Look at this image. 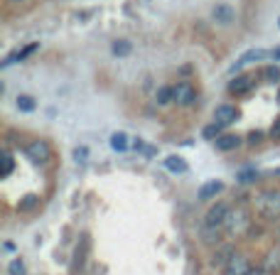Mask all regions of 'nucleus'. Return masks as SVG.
<instances>
[{
	"label": "nucleus",
	"instance_id": "nucleus-1",
	"mask_svg": "<svg viewBox=\"0 0 280 275\" xmlns=\"http://www.w3.org/2000/svg\"><path fill=\"white\" fill-rule=\"evenodd\" d=\"M256 209L265 216V219H278L280 216V192L278 189H268L256 199Z\"/></svg>",
	"mask_w": 280,
	"mask_h": 275
},
{
	"label": "nucleus",
	"instance_id": "nucleus-2",
	"mask_svg": "<svg viewBox=\"0 0 280 275\" xmlns=\"http://www.w3.org/2000/svg\"><path fill=\"white\" fill-rule=\"evenodd\" d=\"M224 226H226L229 233H244V231L251 226V219H248V214H246L244 209H231Z\"/></svg>",
	"mask_w": 280,
	"mask_h": 275
},
{
	"label": "nucleus",
	"instance_id": "nucleus-3",
	"mask_svg": "<svg viewBox=\"0 0 280 275\" xmlns=\"http://www.w3.org/2000/svg\"><path fill=\"white\" fill-rule=\"evenodd\" d=\"M229 204H224V202H216L209 211H207V216H204V226L207 228H221L224 224H226V216H229Z\"/></svg>",
	"mask_w": 280,
	"mask_h": 275
},
{
	"label": "nucleus",
	"instance_id": "nucleus-4",
	"mask_svg": "<svg viewBox=\"0 0 280 275\" xmlns=\"http://www.w3.org/2000/svg\"><path fill=\"white\" fill-rule=\"evenodd\" d=\"M25 155L30 157L32 162H37V165H45V162L49 160L52 150H49V145H47L45 140H32V143H27V147H25Z\"/></svg>",
	"mask_w": 280,
	"mask_h": 275
},
{
	"label": "nucleus",
	"instance_id": "nucleus-5",
	"mask_svg": "<svg viewBox=\"0 0 280 275\" xmlns=\"http://www.w3.org/2000/svg\"><path fill=\"white\" fill-rule=\"evenodd\" d=\"M253 86H256V76H253V74H236L231 81H229L226 91H229V94H236V96H241V94H248Z\"/></svg>",
	"mask_w": 280,
	"mask_h": 275
},
{
	"label": "nucleus",
	"instance_id": "nucleus-6",
	"mask_svg": "<svg viewBox=\"0 0 280 275\" xmlns=\"http://www.w3.org/2000/svg\"><path fill=\"white\" fill-rule=\"evenodd\" d=\"M236 118H238V111H236V106H231V103H221V106H216V111H214V123H219L221 128L236 123Z\"/></svg>",
	"mask_w": 280,
	"mask_h": 275
},
{
	"label": "nucleus",
	"instance_id": "nucleus-7",
	"mask_svg": "<svg viewBox=\"0 0 280 275\" xmlns=\"http://www.w3.org/2000/svg\"><path fill=\"white\" fill-rule=\"evenodd\" d=\"M253 268H251V263H248V258H244L241 253H233V258L226 263V268H224V275H248Z\"/></svg>",
	"mask_w": 280,
	"mask_h": 275
},
{
	"label": "nucleus",
	"instance_id": "nucleus-8",
	"mask_svg": "<svg viewBox=\"0 0 280 275\" xmlns=\"http://www.w3.org/2000/svg\"><path fill=\"white\" fill-rule=\"evenodd\" d=\"M194 101H197L194 86H192L189 81H180V84L175 86V103H177V106H192Z\"/></svg>",
	"mask_w": 280,
	"mask_h": 275
},
{
	"label": "nucleus",
	"instance_id": "nucleus-9",
	"mask_svg": "<svg viewBox=\"0 0 280 275\" xmlns=\"http://www.w3.org/2000/svg\"><path fill=\"white\" fill-rule=\"evenodd\" d=\"M212 17H214V22H219V25H231V22H233V17H236V10H233L231 5L219 3V5H214Z\"/></svg>",
	"mask_w": 280,
	"mask_h": 275
},
{
	"label": "nucleus",
	"instance_id": "nucleus-10",
	"mask_svg": "<svg viewBox=\"0 0 280 275\" xmlns=\"http://www.w3.org/2000/svg\"><path fill=\"white\" fill-rule=\"evenodd\" d=\"M238 145H241V138H238L236 133H221V135L216 138V150H221V152L236 150Z\"/></svg>",
	"mask_w": 280,
	"mask_h": 275
},
{
	"label": "nucleus",
	"instance_id": "nucleus-11",
	"mask_svg": "<svg viewBox=\"0 0 280 275\" xmlns=\"http://www.w3.org/2000/svg\"><path fill=\"white\" fill-rule=\"evenodd\" d=\"M221 189H224V182L209 179L207 184H202V189H199V199H212V196H216Z\"/></svg>",
	"mask_w": 280,
	"mask_h": 275
},
{
	"label": "nucleus",
	"instance_id": "nucleus-12",
	"mask_svg": "<svg viewBox=\"0 0 280 275\" xmlns=\"http://www.w3.org/2000/svg\"><path fill=\"white\" fill-rule=\"evenodd\" d=\"M165 167H167L170 172H175V175H182V172L189 170L187 160H182L180 155H170V157H165Z\"/></svg>",
	"mask_w": 280,
	"mask_h": 275
},
{
	"label": "nucleus",
	"instance_id": "nucleus-13",
	"mask_svg": "<svg viewBox=\"0 0 280 275\" xmlns=\"http://www.w3.org/2000/svg\"><path fill=\"white\" fill-rule=\"evenodd\" d=\"M111 52L115 57H128L133 52V42H128V39H115V42L111 45Z\"/></svg>",
	"mask_w": 280,
	"mask_h": 275
},
{
	"label": "nucleus",
	"instance_id": "nucleus-14",
	"mask_svg": "<svg viewBox=\"0 0 280 275\" xmlns=\"http://www.w3.org/2000/svg\"><path fill=\"white\" fill-rule=\"evenodd\" d=\"M263 57H268L265 49H248L241 59L236 62V69H238V66H244V64H248V62H258V59H263Z\"/></svg>",
	"mask_w": 280,
	"mask_h": 275
},
{
	"label": "nucleus",
	"instance_id": "nucleus-15",
	"mask_svg": "<svg viewBox=\"0 0 280 275\" xmlns=\"http://www.w3.org/2000/svg\"><path fill=\"white\" fill-rule=\"evenodd\" d=\"M233 258V248L231 246H221L216 253H214V265H224L226 268V263Z\"/></svg>",
	"mask_w": 280,
	"mask_h": 275
},
{
	"label": "nucleus",
	"instance_id": "nucleus-16",
	"mask_svg": "<svg viewBox=\"0 0 280 275\" xmlns=\"http://www.w3.org/2000/svg\"><path fill=\"white\" fill-rule=\"evenodd\" d=\"M155 101H157L160 106H167L170 101H175V86H163V89H157Z\"/></svg>",
	"mask_w": 280,
	"mask_h": 275
},
{
	"label": "nucleus",
	"instance_id": "nucleus-17",
	"mask_svg": "<svg viewBox=\"0 0 280 275\" xmlns=\"http://www.w3.org/2000/svg\"><path fill=\"white\" fill-rule=\"evenodd\" d=\"M111 147L118 152H126L128 150V135L126 133H113L111 135Z\"/></svg>",
	"mask_w": 280,
	"mask_h": 275
},
{
	"label": "nucleus",
	"instance_id": "nucleus-18",
	"mask_svg": "<svg viewBox=\"0 0 280 275\" xmlns=\"http://www.w3.org/2000/svg\"><path fill=\"white\" fill-rule=\"evenodd\" d=\"M17 108L25 111V113H30V111L37 108V101H34L30 94H20V96H17Z\"/></svg>",
	"mask_w": 280,
	"mask_h": 275
},
{
	"label": "nucleus",
	"instance_id": "nucleus-19",
	"mask_svg": "<svg viewBox=\"0 0 280 275\" xmlns=\"http://www.w3.org/2000/svg\"><path fill=\"white\" fill-rule=\"evenodd\" d=\"M37 204H39V196H37V194H27L25 199L20 202V211H30V209H34Z\"/></svg>",
	"mask_w": 280,
	"mask_h": 275
},
{
	"label": "nucleus",
	"instance_id": "nucleus-20",
	"mask_svg": "<svg viewBox=\"0 0 280 275\" xmlns=\"http://www.w3.org/2000/svg\"><path fill=\"white\" fill-rule=\"evenodd\" d=\"M0 160H3V172H0V175H3V177H8V175L13 172V167H15V162H13V155H10V152H3V155H0Z\"/></svg>",
	"mask_w": 280,
	"mask_h": 275
},
{
	"label": "nucleus",
	"instance_id": "nucleus-21",
	"mask_svg": "<svg viewBox=\"0 0 280 275\" xmlns=\"http://www.w3.org/2000/svg\"><path fill=\"white\" fill-rule=\"evenodd\" d=\"M202 135H204L207 140H214V138L221 135V126H219V123H209V126L202 130Z\"/></svg>",
	"mask_w": 280,
	"mask_h": 275
},
{
	"label": "nucleus",
	"instance_id": "nucleus-22",
	"mask_svg": "<svg viewBox=\"0 0 280 275\" xmlns=\"http://www.w3.org/2000/svg\"><path fill=\"white\" fill-rule=\"evenodd\" d=\"M8 273H10V275H27V268H25V263H22L20 258H15V260L8 265Z\"/></svg>",
	"mask_w": 280,
	"mask_h": 275
},
{
	"label": "nucleus",
	"instance_id": "nucleus-23",
	"mask_svg": "<svg viewBox=\"0 0 280 275\" xmlns=\"http://www.w3.org/2000/svg\"><path fill=\"white\" fill-rule=\"evenodd\" d=\"M256 179H258V172H256V170H244L241 175H238V182H244V184L256 182Z\"/></svg>",
	"mask_w": 280,
	"mask_h": 275
},
{
	"label": "nucleus",
	"instance_id": "nucleus-24",
	"mask_svg": "<svg viewBox=\"0 0 280 275\" xmlns=\"http://www.w3.org/2000/svg\"><path fill=\"white\" fill-rule=\"evenodd\" d=\"M86 157H89V150H86L84 145L74 150V160H76V162H82V165H84V162H86Z\"/></svg>",
	"mask_w": 280,
	"mask_h": 275
},
{
	"label": "nucleus",
	"instance_id": "nucleus-25",
	"mask_svg": "<svg viewBox=\"0 0 280 275\" xmlns=\"http://www.w3.org/2000/svg\"><path fill=\"white\" fill-rule=\"evenodd\" d=\"M270 135H273L275 140H280V115L275 118V123H273V128H270Z\"/></svg>",
	"mask_w": 280,
	"mask_h": 275
},
{
	"label": "nucleus",
	"instance_id": "nucleus-26",
	"mask_svg": "<svg viewBox=\"0 0 280 275\" xmlns=\"http://www.w3.org/2000/svg\"><path fill=\"white\" fill-rule=\"evenodd\" d=\"M261 140H263V133H261V130H256V133L248 135V143H251V145H256V143H261Z\"/></svg>",
	"mask_w": 280,
	"mask_h": 275
},
{
	"label": "nucleus",
	"instance_id": "nucleus-27",
	"mask_svg": "<svg viewBox=\"0 0 280 275\" xmlns=\"http://www.w3.org/2000/svg\"><path fill=\"white\" fill-rule=\"evenodd\" d=\"M265 74H268L270 79H280V71H278V69H268Z\"/></svg>",
	"mask_w": 280,
	"mask_h": 275
},
{
	"label": "nucleus",
	"instance_id": "nucleus-28",
	"mask_svg": "<svg viewBox=\"0 0 280 275\" xmlns=\"http://www.w3.org/2000/svg\"><path fill=\"white\" fill-rule=\"evenodd\" d=\"M273 59H280V45H278V47L273 49Z\"/></svg>",
	"mask_w": 280,
	"mask_h": 275
},
{
	"label": "nucleus",
	"instance_id": "nucleus-29",
	"mask_svg": "<svg viewBox=\"0 0 280 275\" xmlns=\"http://www.w3.org/2000/svg\"><path fill=\"white\" fill-rule=\"evenodd\" d=\"M248 275H261V270H251V273H248Z\"/></svg>",
	"mask_w": 280,
	"mask_h": 275
},
{
	"label": "nucleus",
	"instance_id": "nucleus-30",
	"mask_svg": "<svg viewBox=\"0 0 280 275\" xmlns=\"http://www.w3.org/2000/svg\"><path fill=\"white\" fill-rule=\"evenodd\" d=\"M10 3H22V0H10Z\"/></svg>",
	"mask_w": 280,
	"mask_h": 275
},
{
	"label": "nucleus",
	"instance_id": "nucleus-31",
	"mask_svg": "<svg viewBox=\"0 0 280 275\" xmlns=\"http://www.w3.org/2000/svg\"><path fill=\"white\" fill-rule=\"evenodd\" d=\"M278 25H280V20H278Z\"/></svg>",
	"mask_w": 280,
	"mask_h": 275
}]
</instances>
